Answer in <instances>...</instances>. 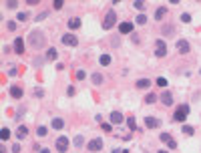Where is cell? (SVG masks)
Segmentation results:
<instances>
[{
	"label": "cell",
	"instance_id": "603a6c76",
	"mask_svg": "<svg viewBox=\"0 0 201 153\" xmlns=\"http://www.w3.org/2000/svg\"><path fill=\"white\" fill-rule=\"evenodd\" d=\"M155 101H157V95H155V93H149V95L145 97V103H147V105H153Z\"/></svg>",
	"mask_w": 201,
	"mask_h": 153
},
{
	"label": "cell",
	"instance_id": "4316f807",
	"mask_svg": "<svg viewBox=\"0 0 201 153\" xmlns=\"http://www.w3.org/2000/svg\"><path fill=\"white\" fill-rule=\"evenodd\" d=\"M8 137H10V131H8V129H6V127H4V129L0 131V139H2V141H6V139H8Z\"/></svg>",
	"mask_w": 201,
	"mask_h": 153
},
{
	"label": "cell",
	"instance_id": "f6af8a7d",
	"mask_svg": "<svg viewBox=\"0 0 201 153\" xmlns=\"http://www.w3.org/2000/svg\"><path fill=\"white\" fill-rule=\"evenodd\" d=\"M8 75H10V76H16V75H18V71H16V69H10Z\"/></svg>",
	"mask_w": 201,
	"mask_h": 153
},
{
	"label": "cell",
	"instance_id": "e0dca14e",
	"mask_svg": "<svg viewBox=\"0 0 201 153\" xmlns=\"http://www.w3.org/2000/svg\"><path fill=\"white\" fill-rule=\"evenodd\" d=\"M50 127H53V129H57V131H60L62 127H64V121H62L60 117H54L53 123H50Z\"/></svg>",
	"mask_w": 201,
	"mask_h": 153
},
{
	"label": "cell",
	"instance_id": "7c38bea8",
	"mask_svg": "<svg viewBox=\"0 0 201 153\" xmlns=\"http://www.w3.org/2000/svg\"><path fill=\"white\" fill-rule=\"evenodd\" d=\"M161 103H163V105H173V95H171V93H169V91H163L161 93Z\"/></svg>",
	"mask_w": 201,
	"mask_h": 153
},
{
	"label": "cell",
	"instance_id": "bcb514c9",
	"mask_svg": "<svg viewBox=\"0 0 201 153\" xmlns=\"http://www.w3.org/2000/svg\"><path fill=\"white\" fill-rule=\"evenodd\" d=\"M40 153H50V151H48V149H40Z\"/></svg>",
	"mask_w": 201,
	"mask_h": 153
},
{
	"label": "cell",
	"instance_id": "4fadbf2b",
	"mask_svg": "<svg viewBox=\"0 0 201 153\" xmlns=\"http://www.w3.org/2000/svg\"><path fill=\"white\" fill-rule=\"evenodd\" d=\"M14 50H16V54H22L24 53V38H14Z\"/></svg>",
	"mask_w": 201,
	"mask_h": 153
},
{
	"label": "cell",
	"instance_id": "7402d4cb",
	"mask_svg": "<svg viewBox=\"0 0 201 153\" xmlns=\"http://www.w3.org/2000/svg\"><path fill=\"white\" fill-rule=\"evenodd\" d=\"M91 81H93V85H100V83H103V75H100V73H95V75L91 76Z\"/></svg>",
	"mask_w": 201,
	"mask_h": 153
},
{
	"label": "cell",
	"instance_id": "8d00e7d4",
	"mask_svg": "<svg viewBox=\"0 0 201 153\" xmlns=\"http://www.w3.org/2000/svg\"><path fill=\"white\" fill-rule=\"evenodd\" d=\"M181 20H183V22H191V16L187 14V12H183V14H181Z\"/></svg>",
	"mask_w": 201,
	"mask_h": 153
},
{
	"label": "cell",
	"instance_id": "5b68a950",
	"mask_svg": "<svg viewBox=\"0 0 201 153\" xmlns=\"http://www.w3.org/2000/svg\"><path fill=\"white\" fill-rule=\"evenodd\" d=\"M68 137H64V135H60V137H57V151L58 153H67L68 149Z\"/></svg>",
	"mask_w": 201,
	"mask_h": 153
},
{
	"label": "cell",
	"instance_id": "30bf717a",
	"mask_svg": "<svg viewBox=\"0 0 201 153\" xmlns=\"http://www.w3.org/2000/svg\"><path fill=\"white\" fill-rule=\"evenodd\" d=\"M159 125H161V121L155 119V117H147V119H145V127H147V129H157Z\"/></svg>",
	"mask_w": 201,
	"mask_h": 153
},
{
	"label": "cell",
	"instance_id": "4dcf8cb0",
	"mask_svg": "<svg viewBox=\"0 0 201 153\" xmlns=\"http://www.w3.org/2000/svg\"><path fill=\"white\" fill-rule=\"evenodd\" d=\"M46 127H42V125H40V127H38V129H36V135H38V137H44V135H46Z\"/></svg>",
	"mask_w": 201,
	"mask_h": 153
},
{
	"label": "cell",
	"instance_id": "ee69618b",
	"mask_svg": "<svg viewBox=\"0 0 201 153\" xmlns=\"http://www.w3.org/2000/svg\"><path fill=\"white\" fill-rule=\"evenodd\" d=\"M111 40H113V43H111V44H113V47H119V36H113V38H111Z\"/></svg>",
	"mask_w": 201,
	"mask_h": 153
},
{
	"label": "cell",
	"instance_id": "ffe728a7",
	"mask_svg": "<svg viewBox=\"0 0 201 153\" xmlns=\"http://www.w3.org/2000/svg\"><path fill=\"white\" fill-rule=\"evenodd\" d=\"M137 89H149V87H151V81H149V79H141V81H137Z\"/></svg>",
	"mask_w": 201,
	"mask_h": 153
},
{
	"label": "cell",
	"instance_id": "cb8c5ba5",
	"mask_svg": "<svg viewBox=\"0 0 201 153\" xmlns=\"http://www.w3.org/2000/svg\"><path fill=\"white\" fill-rule=\"evenodd\" d=\"M181 131H183L185 135H193V133H195V129H193L191 125H183V127H181Z\"/></svg>",
	"mask_w": 201,
	"mask_h": 153
},
{
	"label": "cell",
	"instance_id": "b9f144b4",
	"mask_svg": "<svg viewBox=\"0 0 201 153\" xmlns=\"http://www.w3.org/2000/svg\"><path fill=\"white\" fill-rule=\"evenodd\" d=\"M34 97H44V91L42 89H36V91H34Z\"/></svg>",
	"mask_w": 201,
	"mask_h": 153
},
{
	"label": "cell",
	"instance_id": "ab89813d",
	"mask_svg": "<svg viewBox=\"0 0 201 153\" xmlns=\"http://www.w3.org/2000/svg\"><path fill=\"white\" fill-rule=\"evenodd\" d=\"M46 16H48V12H40V14L36 16V22H40V20H44Z\"/></svg>",
	"mask_w": 201,
	"mask_h": 153
},
{
	"label": "cell",
	"instance_id": "8992f818",
	"mask_svg": "<svg viewBox=\"0 0 201 153\" xmlns=\"http://www.w3.org/2000/svg\"><path fill=\"white\" fill-rule=\"evenodd\" d=\"M62 44H64V47H77L79 44V38L75 36V34H62Z\"/></svg>",
	"mask_w": 201,
	"mask_h": 153
},
{
	"label": "cell",
	"instance_id": "d6a6232c",
	"mask_svg": "<svg viewBox=\"0 0 201 153\" xmlns=\"http://www.w3.org/2000/svg\"><path fill=\"white\" fill-rule=\"evenodd\" d=\"M137 24H147V16L139 14V16H137Z\"/></svg>",
	"mask_w": 201,
	"mask_h": 153
},
{
	"label": "cell",
	"instance_id": "836d02e7",
	"mask_svg": "<svg viewBox=\"0 0 201 153\" xmlns=\"http://www.w3.org/2000/svg\"><path fill=\"white\" fill-rule=\"evenodd\" d=\"M82 143H85V139H82L81 135H79V137H75V145H77V147H82Z\"/></svg>",
	"mask_w": 201,
	"mask_h": 153
},
{
	"label": "cell",
	"instance_id": "7bdbcfd3",
	"mask_svg": "<svg viewBox=\"0 0 201 153\" xmlns=\"http://www.w3.org/2000/svg\"><path fill=\"white\" fill-rule=\"evenodd\" d=\"M12 153H20V145H18V143L12 145Z\"/></svg>",
	"mask_w": 201,
	"mask_h": 153
},
{
	"label": "cell",
	"instance_id": "d4e9b609",
	"mask_svg": "<svg viewBox=\"0 0 201 153\" xmlns=\"http://www.w3.org/2000/svg\"><path fill=\"white\" fill-rule=\"evenodd\" d=\"M127 127H129L131 131H137V123H135L133 117H131V119H127Z\"/></svg>",
	"mask_w": 201,
	"mask_h": 153
},
{
	"label": "cell",
	"instance_id": "f35d334b",
	"mask_svg": "<svg viewBox=\"0 0 201 153\" xmlns=\"http://www.w3.org/2000/svg\"><path fill=\"white\" fill-rule=\"evenodd\" d=\"M143 2H141V0H139V2H133V8H137V10H143Z\"/></svg>",
	"mask_w": 201,
	"mask_h": 153
},
{
	"label": "cell",
	"instance_id": "e575fe53",
	"mask_svg": "<svg viewBox=\"0 0 201 153\" xmlns=\"http://www.w3.org/2000/svg\"><path fill=\"white\" fill-rule=\"evenodd\" d=\"M157 87H167V79L159 76V79H157Z\"/></svg>",
	"mask_w": 201,
	"mask_h": 153
},
{
	"label": "cell",
	"instance_id": "484cf974",
	"mask_svg": "<svg viewBox=\"0 0 201 153\" xmlns=\"http://www.w3.org/2000/svg\"><path fill=\"white\" fill-rule=\"evenodd\" d=\"M16 20H18V22H24V20H28V12H18Z\"/></svg>",
	"mask_w": 201,
	"mask_h": 153
},
{
	"label": "cell",
	"instance_id": "8fae6325",
	"mask_svg": "<svg viewBox=\"0 0 201 153\" xmlns=\"http://www.w3.org/2000/svg\"><path fill=\"white\" fill-rule=\"evenodd\" d=\"M177 50L181 54H187L189 50H191V47H189V43L187 40H177Z\"/></svg>",
	"mask_w": 201,
	"mask_h": 153
},
{
	"label": "cell",
	"instance_id": "f1b7e54d",
	"mask_svg": "<svg viewBox=\"0 0 201 153\" xmlns=\"http://www.w3.org/2000/svg\"><path fill=\"white\" fill-rule=\"evenodd\" d=\"M16 26H18L16 20H8V22H6V28H8V30H16Z\"/></svg>",
	"mask_w": 201,
	"mask_h": 153
},
{
	"label": "cell",
	"instance_id": "6da1fadb",
	"mask_svg": "<svg viewBox=\"0 0 201 153\" xmlns=\"http://www.w3.org/2000/svg\"><path fill=\"white\" fill-rule=\"evenodd\" d=\"M28 40H30V47L36 48V50L46 47V36H44V32H40V30H32V32L28 34Z\"/></svg>",
	"mask_w": 201,
	"mask_h": 153
},
{
	"label": "cell",
	"instance_id": "83f0119b",
	"mask_svg": "<svg viewBox=\"0 0 201 153\" xmlns=\"http://www.w3.org/2000/svg\"><path fill=\"white\" fill-rule=\"evenodd\" d=\"M161 32L163 34H175V28H173V26H163Z\"/></svg>",
	"mask_w": 201,
	"mask_h": 153
},
{
	"label": "cell",
	"instance_id": "ba28073f",
	"mask_svg": "<svg viewBox=\"0 0 201 153\" xmlns=\"http://www.w3.org/2000/svg\"><path fill=\"white\" fill-rule=\"evenodd\" d=\"M109 121H111V125H121L125 121V117H123V113H119V111H113L111 117H109Z\"/></svg>",
	"mask_w": 201,
	"mask_h": 153
},
{
	"label": "cell",
	"instance_id": "9c48e42d",
	"mask_svg": "<svg viewBox=\"0 0 201 153\" xmlns=\"http://www.w3.org/2000/svg\"><path fill=\"white\" fill-rule=\"evenodd\" d=\"M133 26H135L133 22H121L119 24V32L121 34H131L133 32Z\"/></svg>",
	"mask_w": 201,
	"mask_h": 153
},
{
	"label": "cell",
	"instance_id": "3957f363",
	"mask_svg": "<svg viewBox=\"0 0 201 153\" xmlns=\"http://www.w3.org/2000/svg\"><path fill=\"white\" fill-rule=\"evenodd\" d=\"M115 24H117V14H115V10H109V12H107V16H105V20H103V28L109 30V28H113Z\"/></svg>",
	"mask_w": 201,
	"mask_h": 153
},
{
	"label": "cell",
	"instance_id": "7a4b0ae2",
	"mask_svg": "<svg viewBox=\"0 0 201 153\" xmlns=\"http://www.w3.org/2000/svg\"><path fill=\"white\" fill-rule=\"evenodd\" d=\"M187 115H189V105H179L175 115H173V121H177V123H183L187 119Z\"/></svg>",
	"mask_w": 201,
	"mask_h": 153
},
{
	"label": "cell",
	"instance_id": "9a60e30c",
	"mask_svg": "<svg viewBox=\"0 0 201 153\" xmlns=\"http://www.w3.org/2000/svg\"><path fill=\"white\" fill-rule=\"evenodd\" d=\"M10 97H12V99H20V97H22V89H20L18 85H12L10 87Z\"/></svg>",
	"mask_w": 201,
	"mask_h": 153
},
{
	"label": "cell",
	"instance_id": "52a82bcc",
	"mask_svg": "<svg viewBox=\"0 0 201 153\" xmlns=\"http://www.w3.org/2000/svg\"><path fill=\"white\" fill-rule=\"evenodd\" d=\"M86 147H89V151H100V149H103V139H99V137H97V139H91Z\"/></svg>",
	"mask_w": 201,
	"mask_h": 153
},
{
	"label": "cell",
	"instance_id": "5bb4252c",
	"mask_svg": "<svg viewBox=\"0 0 201 153\" xmlns=\"http://www.w3.org/2000/svg\"><path fill=\"white\" fill-rule=\"evenodd\" d=\"M167 12H169V8H167V6H159V8L155 10V20H163Z\"/></svg>",
	"mask_w": 201,
	"mask_h": 153
},
{
	"label": "cell",
	"instance_id": "74e56055",
	"mask_svg": "<svg viewBox=\"0 0 201 153\" xmlns=\"http://www.w3.org/2000/svg\"><path fill=\"white\" fill-rule=\"evenodd\" d=\"M111 129H113V125H111V123H103V131H105V133H109Z\"/></svg>",
	"mask_w": 201,
	"mask_h": 153
},
{
	"label": "cell",
	"instance_id": "1f68e13d",
	"mask_svg": "<svg viewBox=\"0 0 201 153\" xmlns=\"http://www.w3.org/2000/svg\"><path fill=\"white\" fill-rule=\"evenodd\" d=\"M77 79H79V81H85V79H86V73L82 71V69H81V71H77Z\"/></svg>",
	"mask_w": 201,
	"mask_h": 153
},
{
	"label": "cell",
	"instance_id": "44dd1931",
	"mask_svg": "<svg viewBox=\"0 0 201 153\" xmlns=\"http://www.w3.org/2000/svg\"><path fill=\"white\" fill-rule=\"evenodd\" d=\"M99 62L103 65V67H109V65H111V57H109V54H100Z\"/></svg>",
	"mask_w": 201,
	"mask_h": 153
},
{
	"label": "cell",
	"instance_id": "2e32d148",
	"mask_svg": "<svg viewBox=\"0 0 201 153\" xmlns=\"http://www.w3.org/2000/svg\"><path fill=\"white\" fill-rule=\"evenodd\" d=\"M28 135V127H24V125H18V129H16V139H24Z\"/></svg>",
	"mask_w": 201,
	"mask_h": 153
},
{
	"label": "cell",
	"instance_id": "c3c4849f",
	"mask_svg": "<svg viewBox=\"0 0 201 153\" xmlns=\"http://www.w3.org/2000/svg\"><path fill=\"white\" fill-rule=\"evenodd\" d=\"M199 73H201V71H199Z\"/></svg>",
	"mask_w": 201,
	"mask_h": 153
},
{
	"label": "cell",
	"instance_id": "7dc6e473",
	"mask_svg": "<svg viewBox=\"0 0 201 153\" xmlns=\"http://www.w3.org/2000/svg\"><path fill=\"white\" fill-rule=\"evenodd\" d=\"M157 153H167V151H163V149H161V151H157Z\"/></svg>",
	"mask_w": 201,
	"mask_h": 153
},
{
	"label": "cell",
	"instance_id": "f546056e",
	"mask_svg": "<svg viewBox=\"0 0 201 153\" xmlns=\"http://www.w3.org/2000/svg\"><path fill=\"white\" fill-rule=\"evenodd\" d=\"M159 139H161L163 143H169V141H171V135H169V133H161V135H159Z\"/></svg>",
	"mask_w": 201,
	"mask_h": 153
},
{
	"label": "cell",
	"instance_id": "d590c367",
	"mask_svg": "<svg viewBox=\"0 0 201 153\" xmlns=\"http://www.w3.org/2000/svg\"><path fill=\"white\" fill-rule=\"evenodd\" d=\"M16 6H18V2H16V0H10V2H6V8H16Z\"/></svg>",
	"mask_w": 201,
	"mask_h": 153
},
{
	"label": "cell",
	"instance_id": "277c9868",
	"mask_svg": "<svg viewBox=\"0 0 201 153\" xmlns=\"http://www.w3.org/2000/svg\"><path fill=\"white\" fill-rule=\"evenodd\" d=\"M155 57H167V44L165 40H155Z\"/></svg>",
	"mask_w": 201,
	"mask_h": 153
},
{
	"label": "cell",
	"instance_id": "d6986e66",
	"mask_svg": "<svg viewBox=\"0 0 201 153\" xmlns=\"http://www.w3.org/2000/svg\"><path fill=\"white\" fill-rule=\"evenodd\" d=\"M57 57H58V50H57L54 47H50V48L46 50V58H48V61H54Z\"/></svg>",
	"mask_w": 201,
	"mask_h": 153
},
{
	"label": "cell",
	"instance_id": "60d3db41",
	"mask_svg": "<svg viewBox=\"0 0 201 153\" xmlns=\"http://www.w3.org/2000/svg\"><path fill=\"white\" fill-rule=\"evenodd\" d=\"M62 4H64L62 0H54V8H57V10H60V8H62Z\"/></svg>",
	"mask_w": 201,
	"mask_h": 153
},
{
	"label": "cell",
	"instance_id": "ac0fdd59",
	"mask_svg": "<svg viewBox=\"0 0 201 153\" xmlns=\"http://www.w3.org/2000/svg\"><path fill=\"white\" fill-rule=\"evenodd\" d=\"M71 30H77L81 28V18H68V24H67Z\"/></svg>",
	"mask_w": 201,
	"mask_h": 153
}]
</instances>
